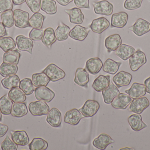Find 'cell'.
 <instances>
[{
	"label": "cell",
	"instance_id": "83f0119b",
	"mask_svg": "<svg viewBox=\"0 0 150 150\" xmlns=\"http://www.w3.org/2000/svg\"><path fill=\"white\" fill-rule=\"evenodd\" d=\"M65 11L69 16L70 23L77 24H81L83 23L84 16L79 8H73L70 9H66Z\"/></svg>",
	"mask_w": 150,
	"mask_h": 150
},
{
	"label": "cell",
	"instance_id": "680465c9",
	"mask_svg": "<svg viewBox=\"0 0 150 150\" xmlns=\"http://www.w3.org/2000/svg\"><path fill=\"white\" fill-rule=\"evenodd\" d=\"M2 115L1 112L0 111V121L2 120Z\"/></svg>",
	"mask_w": 150,
	"mask_h": 150
},
{
	"label": "cell",
	"instance_id": "c3c4849f",
	"mask_svg": "<svg viewBox=\"0 0 150 150\" xmlns=\"http://www.w3.org/2000/svg\"><path fill=\"white\" fill-rule=\"evenodd\" d=\"M26 4L33 13L38 12L40 11L41 0H26Z\"/></svg>",
	"mask_w": 150,
	"mask_h": 150
},
{
	"label": "cell",
	"instance_id": "d6986e66",
	"mask_svg": "<svg viewBox=\"0 0 150 150\" xmlns=\"http://www.w3.org/2000/svg\"><path fill=\"white\" fill-rule=\"evenodd\" d=\"M105 46L109 52L116 51L122 44V40L119 34H114L105 40Z\"/></svg>",
	"mask_w": 150,
	"mask_h": 150
},
{
	"label": "cell",
	"instance_id": "b9f144b4",
	"mask_svg": "<svg viewBox=\"0 0 150 150\" xmlns=\"http://www.w3.org/2000/svg\"><path fill=\"white\" fill-rule=\"evenodd\" d=\"M16 43L11 37H3L0 38V48L4 52L13 50L16 48Z\"/></svg>",
	"mask_w": 150,
	"mask_h": 150
},
{
	"label": "cell",
	"instance_id": "ba28073f",
	"mask_svg": "<svg viewBox=\"0 0 150 150\" xmlns=\"http://www.w3.org/2000/svg\"><path fill=\"white\" fill-rule=\"evenodd\" d=\"M129 29L138 37H141L150 31V23L145 19L139 18Z\"/></svg>",
	"mask_w": 150,
	"mask_h": 150
},
{
	"label": "cell",
	"instance_id": "74e56055",
	"mask_svg": "<svg viewBox=\"0 0 150 150\" xmlns=\"http://www.w3.org/2000/svg\"><path fill=\"white\" fill-rule=\"evenodd\" d=\"M40 9L48 15H54L57 12L56 2L54 0H41Z\"/></svg>",
	"mask_w": 150,
	"mask_h": 150
},
{
	"label": "cell",
	"instance_id": "d4e9b609",
	"mask_svg": "<svg viewBox=\"0 0 150 150\" xmlns=\"http://www.w3.org/2000/svg\"><path fill=\"white\" fill-rule=\"evenodd\" d=\"M90 81L89 75L86 69L78 68L76 70L74 82L81 87H87V84Z\"/></svg>",
	"mask_w": 150,
	"mask_h": 150
},
{
	"label": "cell",
	"instance_id": "bcb514c9",
	"mask_svg": "<svg viewBox=\"0 0 150 150\" xmlns=\"http://www.w3.org/2000/svg\"><path fill=\"white\" fill-rule=\"evenodd\" d=\"M143 0H126L124 4V8L128 10L139 9L142 6Z\"/></svg>",
	"mask_w": 150,
	"mask_h": 150
},
{
	"label": "cell",
	"instance_id": "f5cc1de1",
	"mask_svg": "<svg viewBox=\"0 0 150 150\" xmlns=\"http://www.w3.org/2000/svg\"><path fill=\"white\" fill-rule=\"evenodd\" d=\"M7 35L5 26L2 23H0V38Z\"/></svg>",
	"mask_w": 150,
	"mask_h": 150
},
{
	"label": "cell",
	"instance_id": "f907efd6",
	"mask_svg": "<svg viewBox=\"0 0 150 150\" xmlns=\"http://www.w3.org/2000/svg\"><path fill=\"white\" fill-rule=\"evenodd\" d=\"M74 4L79 8L90 9L89 0H74Z\"/></svg>",
	"mask_w": 150,
	"mask_h": 150
},
{
	"label": "cell",
	"instance_id": "8d00e7d4",
	"mask_svg": "<svg viewBox=\"0 0 150 150\" xmlns=\"http://www.w3.org/2000/svg\"><path fill=\"white\" fill-rule=\"evenodd\" d=\"M28 113V109L25 103H15L12 105L11 114L16 118H21Z\"/></svg>",
	"mask_w": 150,
	"mask_h": 150
},
{
	"label": "cell",
	"instance_id": "7a4b0ae2",
	"mask_svg": "<svg viewBox=\"0 0 150 150\" xmlns=\"http://www.w3.org/2000/svg\"><path fill=\"white\" fill-rule=\"evenodd\" d=\"M42 72L49 77L50 81L56 82L63 79L66 76L65 71L54 63L48 65Z\"/></svg>",
	"mask_w": 150,
	"mask_h": 150
},
{
	"label": "cell",
	"instance_id": "f1b7e54d",
	"mask_svg": "<svg viewBox=\"0 0 150 150\" xmlns=\"http://www.w3.org/2000/svg\"><path fill=\"white\" fill-rule=\"evenodd\" d=\"M70 31L69 26L62 21H60L58 27L54 31L57 40L62 41L67 39Z\"/></svg>",
	"mask_w": 150,
	"mask_h": 150
},
{
	"label": "cell",
	"instance_id": "e575fe53",
	"mask_svg": "<svg viewBox=\"0 0 150 150\" xmlns=\"http://www.w3.org/2000/svg\"><path fill=\"white\" fill-rule=\"evenodd\" d=\"M50 81L49 77L43 72L33 74L32 77V82L36 87L46 86Z\"/></svg>",
	"mask_w": 150,
	"mask_h": 150
},
{
	"label": "cell",
	"instance_id": "7bdbcfd3",
	"mask_svg": "<svg viewBox=\"0 0 150 150\" xmlns=\"http://www.w3.org/2000/svg\"><path fill=\"white\" fill-rule=\"evenodd\" d=\"M48 143L41 138H34L29 145L30 150H45L48 148Z\"/></svg>",
	"mask_w": 150,
	"mask_h": 150
},
{
	"label": "cell",
	"instance_id": "6da1fadb",
	"mask_svg": "<svg viewBox=\"0 0 150 150\" xmlns=\"http://www.w3.org/2000/svg\"><path fill=\"white\" fill-rule=\"evenodd\" d=\"M146 55L142 51L138 49L129 59L130 69L134 72L137 71L140 68L147 63Z\"/></svg>",
	"mask_w": 150,
	"mask_h": 150
},
{
	"label": "cell",
	"instance_id": "4316f807",
	"mask_svg": "<svg viewBox=\"0 0 150 150\" xmlns=\"http://www.w3.org/2000/svg\"><path fill=\"white\" fill-rule=\"evenodd\" d=\"M135 52V49L133 47L122 44L115 51V54L122 60L126 61L129 59Z\"/></svg>",
	"mask_w": 150,
	"mask_h": 150
},
{
	"label": "cell",
	"instance_id": "db71d44e",
	"mask_svg": "<svg viewBox=\"0 0 150 150\" xmlns=\"http://www.w3.org/2000/svg\"><path fill=\"white\" fill-rule=\"evenodd\" d=\"M144 85L146 87V92L150 94V77L144 81Z\"/></svg>",
	"mask_w": 150,
	"mask_h": 150
},
{
	"label": "cell",
	"instance_id": "d590c367",
	"mask_svg": "<svg viewBox=\"0 0 150 150\" xmlns=\"http://www.w3.org/2000/svg\"><path fill=\"white\" fill-rule=\"evenodd\" d=\"M122 64L120 62H116L111 59H108L103 65V70L111 75L117 73Z\"/></svg>",
	"mask_w": 150,
	"mask_h": 150
},
{
	"label": "cell",
	"instance_id": "2e32d148",
	"mask_svg": "<svg viewBox=\"0 0 150 150\" xmlns=\"http://www.w3.org/2000/svg\"><path fill=\"white\" fill-rule=\"evenodd\" d=\"M46 121L53 127H59L62 124V114L59 110L54 107L51 109L47 117Z\"/></svg>",
	"mask_w": 150,
	"mask_h": 150
},
{
	"label": "cell",
	"instance_id": "44dd1931",
	"mask_svg": "<svg viewBox=\"0 0 150 150\" xmlns=\"http://www.w3.org/2000/svg\"><path fill=\"white\" fill-rule=\"evenodd\" d=\"M114 142L110 136L105 134H101L93 140V145L98 149L104 150L105 149L109 144L113 143Z\"/></svg>",
	"mask_w": 150,
	"mask_h": 150
},
{
	"label": "cell",
	"instance_id": "816d5d0a",
	"mask_svg": "<svg viewBox=\"0 0 150 150\" xmlns=\"http://www.w3.org/2000/svg\"><path fill=\"white\" fill-rule=\"evenodd\" d=\"M8 130V127L7 125L0 123V138L3 137Z\"/></svg>",
	"mask_w": 150,
	"mask_h": 150
},
{
	"label": "cell",
	"instance_id": "f546056e",
	"mask_svg": "<svg viewBox=\"0 0 150 150\" xmlns=\"http://www.w3.org/2000/svg\"><path fill=\"white\" fill-rule=\"evenodd\" d=\"M57 40L55 32L52 28L48 27L44 31L42 42L46 46L51 48L54 43Z\"/></svg>",
	"mask_w": 150,
	"mask_h": 150
},
{
	"label": "cell",
	"instance_id": "ee69618b",
	"mask_svg": "<svg viewBox=\"0 0 150 150\" xmlns=\"http://www.w3.org/2000/svg\"><path fill=\"white\" fill-rule=\"evenodd\" d=\"M2 23L5 27L11 28L15 24L14 12L11 10H8L1 15Z\"/></svg>",
	"mask_w": 150,
	"mask_h": 150
},
{
	"label": "cell",
	"instance_id": "11a10c76",
	"mask_svg": "<svg viewBox=\"0 0 150 150\" xmlns=\"http://www.w3.org/2000/svg\"><path fill=\"white\" fill-rule=\"evenodd\" d=\"M58 3L63 6H66L72 2L74 0H56Z\"/></svg>",
	"mask_w": 150,
	"mask_h": 150
},
{
	"label": "cell",
	"instance_id": "f6af8a7d",
	"mask_svg": "<svg viewBox=\"0 0 150 150\" xmlns=\"http://www.w3.org/2000/svg\"><path fill=\"white\" fill-rule=\"evenodd\" d=\"M1 149L2 150H17L18 145L13 141L10 139L9 137L7 136L4 141L1 144Z\"/></svg>",
	"mask_w": 150,
	"mask_h": 150
},
{
	"label": "cell",
	"instance_id": "7402d4cb",
	"mask_svg": "<svg viewBox=\"0 0 150 150\" xmlns=\"http://www.w3.org/2000/svg\"><path fill=\"white\" fill-rule=\"evenodd\" d=\"M11 139L18 145L25 146L30 142L29 136L24 130H17L10 132Z\"/></svg>",
	"mask_w": 150,
	"mask_h": 150
},
{
	"label": "cell",
	"instance_id": "836d02e7",
	"mask_svg": "<svg viewBox=\"0 0 150 150\" xmlns=\"http://www.w3.org/2000/svg\"><path fill=\"white\" fill-rule=\"evenodd\" d=\"M13 103L8 96L5 94L0 98V111L4 115L11 114Z\"/></svg>",
	"mask_w": 150,
	"mask_h": 150
},
{
	"label": "cell",
	"instance_id": "cb8c5ba5",
	"mask_svg": "<svg viewBox=\"0 0 150 150\" xmlns=\"http://www.w3.org/2000/svg\"><path fill=\"white\" fill-rule=\"evenodd\" d=\"M120 93V91L117 86L111 84L107 88L102 91L104 102L106 104H111L115 98Z\"/></svg>",
	"mask_w": 150,
	"mask_h": 150
},
{
	"label": "cell",
	"instance_id": "60d3db41",
	"mask_svg": "<svg viewBox=\"0 0 150 150\" xmlns=\"http://www.w3.org/2000/svg\"><path fill=\"white\" fill-rule=\"evenodd\" d=\"M19 88L26 96L30 95L35 90L32 80L29 78H25L21 80L19 83Z\"/></svg>",
	"mask_w": 150,
	"mask_h": 150
},
{
	"label": "cell",
	"instance_id": "1f68e13d",
	"mask_svg": "<svg viewBox=\"0 0 150 150\" xmlns=\"http://www.w3.org/2000/svg\"><path fill=\"white\" fill-rule=\"evenodd\" d=\"M21 57V54L16 50H10L5 52L3 55V61L6 63L18 65Z\"/></svg>",
	"mask_w": 150,
	"mask_h": 150
},
{
	"label": "cell",
	"instance_id": "3957f363",
	"mask_svg": "<svg viewBox=\"0 0 150 150\" xmlns=\"http://www.w3.org/2000/svg\"><path fill=\"white\" fill-rule=\"evenodd\" d=\"M29 110L33 116H40L48 114L50 107L45 101L38 100L31 102L29 104Z\"/></svg>",
	"mask_w": 150,
	"mask_h": 150
},
{
	"label": "cell",
	"instance_id": "9a60e30c",
	"mask_svg": "<svg viewBox=\"0 0 150 150\" xmlns=\"http://www.w3.org/2000/svg\"><path fill=\"white\" fill-rule=\"evenodd\" d=\"M125 92L128 94L132 99H134L144 97L147 92L144 85L134 82L130 89L125 90Z\"/></svg>",
	"mask_w": 150,
	"mask_h": 150
},
{
	"label": "cell",
	"instance_id": "5b68a950",
	"mask_svg": "<svg viewBox=\"0 0 150 150\" xmlns=\"http://www.w3.org/2000/svg\"><path fill=\"white\" fill-rule=\"evenodd\" d=\"M14 12L15 25L16 27L21 29L30 27L29 13L19 9H15Z\"/></svg>",
	"mask_w": 150,
	"mask_h": 150
},
{
	"label": "cell",
	"instance_id": "ac0fdd59",
	"mask_svg": "<svg viewBox=\"0 0 150 150\" xmlns=\"http://www.w3.org/2000/svg\"><path fill=\"white\" fill-rule=\"evenodd\" d=\"M89 32V28L77 25L70 31L69 36L75 40L83 41L87 37Z\"/></svg>",
	"mask_w": 150,
	"mask_h": 150
},
{
	"label": "cell",
	"instance_id": "6f0895ef",
	"mask_svg": "<svg viewBox=\"0 0 150 150\" xmlns=\"http://www.w3.org/2000/svg\"><path fill=\"white\" fill-rule=\"evenodd\" d=\"M134 150V149H131V148H123V149H121L120 150Z\"/></svg>",
	"mask_w": 150,
	"mask_h": 150
},
{
	"label": "cell",
	"instance_id": "4fadbf2b",
	"mask_svg": "<svg viewBox=\"0 0 150 150\" xmlns=\"http://www.w3.org/2000/svg\"><path fill=\"white\" fill-rule=\"evenodd\" d=\"M16 40L18 48L19 50L25 51L30 54H32V49L33 47L32 40L30 38H26L23 35H19L17 36Z\"/></svg>",
	"mask_w": 150,
	"mask_h": 150
},
{
	"label": "cell",
	"instance_id": "484cf974",
	"mask_svg": "<svg viewBox=\"0 0 150 150\" xmlns=\"http://www.w3.org/2000/svg\"><path fill=\"white\" fill-rule=\"evenodd\" d=\"M109 75H100L94 80L92 85L93 88L98 92H100L107 88L110 85Z\"/></svg>",
	"mask_w": 150,
	"mask_h": 150
},
{
	"label": "cell",
	"instance_id": "ffe728a7",
	"mask_svg": "<svg viewBox=\"0 0 150 150\" xmlns=\"http://www.w3.org/2000/svg\"><path fill=\"white\" fill-rule=\"evenodd\" d=\"M103 67V63L98 57L91 58L86 61L85 69L93 75L98 74Z\"/></svg>",
	"mask_w": 150,
	"mask_h": 150
},
{
	"label": "cell",
	"instance_id": "30bf717a",
	"mask_svg": "<svg viewBox=\"0 0 150 150\" xmlns=\"http://www.w3.org/2000/svg\"><path fill=\"white\" fill-rule=\"evenodd\" d=\"M132 98L127 94L120 93L111 103L112 107L116 109L125 110L132 102Z\"/></svg>",
	"mask_w": 150,
	"mask_h": 150
},
{
	"label": "cell",
	"instance_id": "52a82bcc",
	"mask_svg": "<svg viewBox=\"0 0 150 150\" xmlns=\"http://www.w3.org/2000/svg\"><path fill=\"white\" fill-rule=\"evenodd\" d=\"M100 107V105L98 101L89 100L86 101L84 105L79 109V111L84 117H92L98 112Z\"/></svg>",
	"mask_w": 150,
	"mask_h": 150
},
{
	"label": "cell",
	"instance_id": "7c38bea8",
	"mask_svg": "<svg viewBox=\"0 0 150 150\" xmlns=\"http://www.w3.org/2000/svg\"><path fill=\"white\" fill-rule=\"evenodd\" d=\"M109 26V21L105 18L101 17L93 20L89 27L93 32L100 34L107 30Z\"/></svg>",
	"mask_w": 150,
	"mask_h": 150
},
{
	"label": "cell",
	"instance_id": "5bb4252c",
	"mask_svg": "<svg viewBox=\"0 0 150 150\" xmlns=\"http://www.w3.org/2000/svg\"><path fill=\"white\" fill-rule=\"evenodd\" d=\"M84 117L79 110L74 108L66 113L64 116V121L67 124L72 126H76L79 123L81 119Z\"/></svg>",
	"mask_w": 150,
	"mask_h": 150
},
{
	"label": "cell",
	"instance_id": "f35d334b",
	"mask_svg": "<svg viewBox=\"0 0 150 150\" xmlns=\"http://www.w3.org/2000/svg\"><path fill=\"white\" fill-rule=\"evenodd\" d=\"M18 70V67L16 64L3 62L0 66V75L3 77L15 75L17 73Z\"/></svg>",
	"mask_w": 150,
	"mask_h": 150
},
{
	"label": "cell",
	"instance_id": "ab89813d",
	"mask_svg": "<svg viewBox=\"0 0 150 150\" xmlns=\"http://www.w3.org/2000/svg\"><path fill=\"white\" fill-rule=\"evenodd\" d=\"M45 18V16L39 12L34 13L29 19L30 27L37 29H42Z\"/></svg>",
	"mask_w": 150,
	"mask_h": 150
},
{
	"label": "cell",
	"instance_id": "603a6c76",
	"mask_svg": "<svg viewBox=\"0 0 150 150\" xmlns=\"http://www.w3.org/2000/svg\"><path fill=\"white\" fill-rule=\"evenodd\" d=\"M128 122L131 129L136 132L141 131L148 127L143 122L141 114H135L130 115L128 119Z\"/></svg>",
	"mask_w": 150,
	"mask_h": 150
},
{
	"label": "cell",
	"instance_id": "7dc6e473",
	"mask_svg": "<svg viewBox=\"0 0 150 150\" xmlns=\"http://www.w3.org/2000/svg\"><path fill=\"white\" fill-rule=\"evenodd\" d=\"M44 32V30L42 29L33 28L29 33V37L31 39L35 41L42 40Z\"/></svg>",
	"mask_w": 150,
	"mask_h": 150
},
{
	"label": "cell",
	"instance_id": "9f6ffc18",
	"mask_svg": "<svg viewBox=\"0 0 150 150\" xmlns=\"http://www.w3.org/2000/svg\"><path fill=\"white\" fill-rule=\"evenodd\" d=\"M12 2L15 5H19L26 2V0H12Z\"/></svg>",
	"mask_w": 150,
	"mask_h": 150
},
{
	"label": "cell",
	"instance_id": "681fc988",
	"mask_svg": "<svg viewBox=\"0 0 150 150\" xmlns=\"http://www.w3.org/2000/svg\"><path fill=\"white\" fill-rule=\"evenodd\" d=\"M12 0H0V16L5 11L13 9Z\"/></svg>",
	"mask_w": 150,
	"mask_h": 150
},
{
	"label": "cell",
	"instance_id": "277c9868",
	"mask_svg": "<svg viewBox=\"0 0 150 150\" xmlns=\"http://www.w3.org/2000/svg\"><path fill=\"white\" fill-rule=\"evenodd\" d=\"M92 4L95 14L109 16L113 13V5L106 0L94 1Z\"/></svg>",
	"mask_w": 150,
	"mask_h": 150
},
{
	"label": "cell",
	"instance_id": "d6a6232c",
	"mask_svg": "<svg viewBox=\"0 0 150 150\" xmlns=\"http://www.w3.org/2000/svg\"><path fill=\"white\" fill-rule=\"evenodd\" d=\"M20 82L19 77L16 74L6 77L1 81L2 86L5 89L10 90L19 86Z\"/></svg>",
	"mask_w": 150,
	"mask_h": 150
},
{
	"label": "cell",
	"instance_id": "9c48e42d",
	"mask_svg": "<svg viewBox=\"0 0 150 150\" xmlns=\"http://www.w3.org/2000/svg\"><path fill=\"white\" fill-rule=\"evenodd\" d=\"M34 94L37 100L46 103H50L55 97L54 92L46 86L37 87Z\"/></svg>",
	"mask_w": 150,
	"mask_h": 150
},
{
	"label": "cell",
	"instance_id": "e0dca14e",
	"mask_svg": "<svg viewBox=\"0 0 150 150\" xmlns=\"http://www.w3.org/2000/svg\"><path fill=\"white\" fill-rule=\"evenodd\" d=\"M128 18L127 13L124 11L115 13L111 18V26L116 28H123L127 25Z\"/></svg>",
	"mask_w": 150,
	"mask_h": 150
},
{
	"label": "cell",
	"instance_id": "8992f818",
	"mask_svg": "<svg viewBox=\"0 0 150 150\" xmlns=\"http://www.w3.org/2000/svg\"><path fill=\"white\" fill-rule=\"evenodd\" d=\"M150 105V102L146 97L134 99L129 105V111L137 114H141Z\"/></svg>",
	"mask_w": 150,
	"mask_h": 150
},
{
	"label": "cell",
	"instance_id": "8fae6325",
	"mask_svg": "<svg viewBox=\"0 0 150 150\" xmlns=\"http://www.w3.org/2000/svg\"><path fill=\"white\" fill-rule=\"evenodd\" d=\"M133 76L131 74L124 71H121L113 77L112 81L117 88L128 86L130 84Z\"/></svg>",
	"mask_w": 150,
	"mask_h": 150
},
{
	"label": "cell",
	"instance_id": "4dcf8cb0",
	"mask_svg": "<svg viewBox=\"0 0 150 150\" xmlns=\"http://www.w3.org/2000/svg\"><path fill=\"white\" fill-rule=\"evenodd\" d=\"M8 97L14 103H23L26 100L25 94L18 87L10 90L8 92Z\"/></svg>",
	"mask_w": 150,
	"mask_h": 150
}]
</instances>
